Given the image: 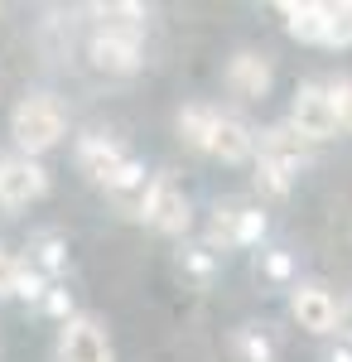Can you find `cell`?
I'll return each instance as SVG.
<instances>
[{
  "instance_id": "obj_14",
  "label": "cell",
  "mask_w": 352,
  "mask_h": 362,
  "mask_svg": "<svg viewBox=\"0 0 352 362\" xmlns=\"http://www.w3.org/2000/svg\"><path fill=\"white\" fill-rule=\"evenodd\" d=\"M217 121H222V112H217V107H208V102L184 107V112H179V136H184V145H189V150H198V155H213Z\"/></svg>"
},
{
  "instance_id": "obj_20",
  "label": "cell",
  "mask_w": 352,
  "mask_h": 362,
  "mask_svg": "<svg viewBox=\"0 0 352 362\" xmlns=\"http://www.w3.org/2000/svg\"><path fill=\"white\" fill-rule=\"evenodd\" d=\"M15 295L20 300H44L49 295V276L29 266V256H20V276H15Z\"/></svg>"
},
{
  "instance_id": "obj_21",
  "label": "cell",
  "mask_w": 352,
  "mask_h": 362,
  "mask_svg": "<svg viewBox=\"0 0 352 362\" xmlns=\"http://www.w3.org/2000/svg\"><path fill=\"white\" fill-rule=\"evenodd\" d=\"M179 266H184L189 276L208 280V276H213V251H208V247H184V256H179Z\"/></svg>"
},
{
  "instance_id": "obj_6",
  "label": "cell",
  "mask_w": 352,
  "mask_h": 362,
  "mask_svg": "<svg viewBox=\"0 0 352 362\" xmlns=\"http://www.w3.org/2000/svg\"><path fill=\"white\" fill-rule=\"evenodd\" d=\"M140 39H145V29H97L87 44V58H92V68H102L111 78H131L140 68Z\"/></svg>"
},
{
  "instance_id": "obj_4",
  "label": "cell",
  "mask_w": 352,
  "mask_h": 362,
  "mask_svg": "<svg viewBox=\"0 0 352 362\" xmlns=\"http://www.w3.org/2000/svg\"><path fill=\"white\" fill-rule=\"evenodd\" d=\"M49 194V169L29 155H5L0 160V213H20Z\"/></svg>"
},
{
  "instance_id": "obj_8",
  "label": "cell",
  "mask_w": 352,
  "mask_h": 362,
  "mask_svg": "<svg viewBox=\"0 0 352 362\" xmlns=\"http://www.w3.org/2000/svg\"><path fill=\"white\" fill-rule=\"evenodd\" d=\"M290 314H295V324L304 334H333L338 300H333V290L319 285V280H299L295 290H290Z\"/></svg>"
},
{
  "instance_id": "obj_9",
  "label": "cell",
  "mask_w": 352,
  "mask_h": 362,
  "mask_svg": "<svg viewBox=\"0 0 352 362\" xmlns=\"http://www.w3.org/2000/svg\"><path fill=\"white\" fill-rule=\"evenodd\" d=\"M261 232H266V213L261 208H217L213 223H208V251H227V247H251V242H261Z\"/></svg>"
},
{
  "instance_id": "obj_19",
  "label": "cell",
  "mask_w": 352,
  "mask_h": 362,
  "mask_svg": "<svg viewBox=\"0 0 352 362\" xmlns=\"http://www.w3.org/2000/svg\"><path fill=\"white\" fill-rule=\"evenodd\" d=\"M328 97H333L338 131H343V136H352V78H333V83H328Z\"/></svg>"
},
{
  "instance_id": "obj_2",
  "label": "cell",
  "mask_w": 352,
  "mask_h": 362,
  "mask_svg": "<svg viewBox=\"0 0 352 362\" xmlns=\"http://www.w3.org/2000/svg\"><path fill=\"white\" fill-rule=\"evenodd\" d=\"M78 169L92 179V184H102L107 194L131 189V184H140V179H145L140 160H136V155H126V150H121L111 136H82L78 140Z\"/></svg>"
},
{
  "instance_id": "obj_5",
  "label": "cell",
  "mask_w": 352,
  "mask_h": 362,
  "mask_svg": "<svg viewBox=\"0 0 352 362\" xmlns=\"http://www.w3.org/2000/svg\"><path fill=\"white\" fill-rule=\"evenodd\" d=\"M290 126L309 140H333L338 136V116H333V97H328V83H304L290 102Z\"/></svg>"
},
{
  "instance_id": "obj_18",
  "label": "cell",
  "mask_w": 352,
  "mask_h": 362,
  "mask_svg": "<svg viewBox=\"0 0 352 362\" xmlns=\"http://www.w3.org/2000/svg\"><path fill=\"white\" fill-rule=\"evenodd\" d=\"M256 184H261L266 194L285 198L290 189H295V174H290L285 165H275V160H256Z\"/></svg>"
},
{
  "instance_id": "obj_7",
  "label": "cell",
  "mask_w": 352,
  "mask_h": 362,
  "mask_svg": "<svg viewBox=\"0 0 352 362\" xmlns=\"http://www.w3.org/2000/svg\"><path fill=\"white\" fill-rule=\"evenodd\" d=\"M58 362H116L107 329L92 314H73L58 334Z\"/></svg>"
},
{
  "instance_id": "obj_10",
  "label": "cell",
  "mask_w": 352,
  "mask_h": 362,
  "mask_svg": "<svg viewBox=\"0 0 352 362\" xmlns=\"http://www.w3.org/2000/svg\"><path fill=\"white\" fill-rule=\"evenodd\" d=\"M275 73H271V58L266 54H251V49H242V54L227 63V87H232V97H242V102H261L266 92H271Z\"/></svg>"
},
{
  "instance_id": "obj_11",
  "label": "cell",
  "mask_w": 352,
  "mask_h": 362,
  "mask_svg": "<svg viewBox=\"0 0 352 362\" xmlns=\"http://www.w3.org/2000/svg\"><path fill=\"white\" fill-rule=\"evenodd\" d=\"M256 160H275V165H285L290 174H299V169L309 165V140L299 136L290 121L285 126H271V131L256 136Z\"/></svg>"
},
{
  "instance_id": "obj_3",
  "label": "cell",
  "mask_w": 352,
  "mask_h": 362,
  "mask_svg": "<svg viewBox=\"0 0 352 362\" xmlns=\"http://www.w3.org/2000/svg\"><path fill=\"white\" fill-rule=\"evenodd\" d=\"M140 218L155 227V232H164V237H184L193 227L189 194L179 189L174 174H155V179H150V194H145V213H140Z\"/></svg>"
},
{
  "instance_id": "obj_23",
  "label": "cell",
  "mask_w": 352,
  "mask_h": 362,
  "mask_svg": "<svg viewBox=\"0 0 352 362\" xmlns=\"http://www.w3.org/2000/svg\"><path fill=\"white\" fill-rule=\"evenodd\" d=\"M261 266H266V276H271V280H290V276H295V261H290L285 251H266Z\"/></svg>"
},
{
  "instance_id": "obj_12",
  "label": "cell",
  "mask_w": 352,
  "mask_h": 362,
  "mask_svg": "<svg viewBox=\"0 0 352 362\" xmlns=\"http://www.w3.org/2000/svg\"><path fill=\"white\" fill-rule=\"evenodd\" d=\"M285 29L299 44H319L324 49V29H328V0H280Z\"/></svg>"
},
{
  "instance_id": "obj_15",
  "label": "cell",
  "mask_w": 352,
  "mask_h": 362,
  "mask_svg": "<svg viewBox=\"0 0 352 362\" xmlns=\"http://www.w3.org/2000/svg\"><path fill=\"white\" fill-rule=\"evenodd\" d=\"M63 261H68V251H63V237H58V232H39V237L29 242V266L44 271L49 280L63 271Z\"/></svg>"
},
{
  "instance_id": "obj_1",
  "label": "cell",
  "mask_w": 352,
  "mask_h": 362,
  "mask_svg": "<svg viewBox=\"0 0 352 362\" xmlns=\"http://www.w3.org/2000/svg\"><path fill=\"white\" fill-rule=\"evenodd\" d=\"M10 136L20 145V155H29V160L49 155L58 140L68 136L63 102H58L54 92H29V97H20V107L10 112Z\"/></svg>"
},
{
  "instance_id": "obj_13",
  "label": "cell",
  "mask_w": 352,
  "mask_h": 362,
  "mask_svg": "<svg viewBox=\"0 0 352 362\" xmlns=\"http://www.w3.org/2000/svg\"><path fill=\"white\" fill-rule=\"evenodd\" d=\"M213 160H222V165H246V160H256V131L246 126L242 116H222V121H217Z\"/></svg>"
},
{
  "instance_id": "obj_22",
  "label": "cell",
  "mask_w": 352,
  "mask_h": 362,
  "mask_svg": "<svg viewBox=\"0 0 352 362\" xmlns=\"http://www.w3.org/2000/svg\"><path fill=\"white\" fill-rule=\"evenodd\" d=\"M15 276H20V256L10 247H0V300L15 295Z\"/></svg>"
},
{
  "instance_id": "obj_17",
  "label": "cell",
  "mask_w": 352,
  "mask_h": 362,
  "mask_svg": "<svg viewBox=\"0 0 352 362\" xmlns=\"http://www.w3.org/2000/svg\"><path fill=\"white\" fill-rule=\"evenodd\" d=\"M92 15L102 20V29H145V5H136V0H116V5H97Z\"/></svg>"
},
{
  "instance_id": "obj_26",
  "label": "cell",
  "mask_w": 352,
  "mask_h": 362,
  "mask_svg": "<svg viewBox=\"0 0 352 362\" xmlns=\"http://www.w3.org/2000/svg\"><path fill=\"white\" fill-rule=\"evenodd\" d=\"M0 160H5V155H0Z\"/></svg>"
},
{
  "instance_id": "obj_24",
  "label": "cell",
  "mask_w": 352,
  "mask_h": 362,
  "mask_svg": "<svg viewBox=\"0 0 352 362\" xmlns=\"http://www.w3.org/2000/svg\"><path fill=\"white\" fill-rule=\"evenodd\" d=\"M44 309L54 314V319H73V300H68V290H58V285H49V295H44Z\"/></svg>"
},
{
  "instance_id": "obj_16",
  "label": "cell",
  "mask_w": 352,
  "mask_h": 362,
  "mask_svg": "<svg viewBox=\"0 0 352 362\" xmlns=\"http://www.w3.org/2000/svg\"><path fill=\"white\" fill-rule=\"evenodd\" d=\"M237 353H242V362H275V338L261 324H246V329H237Z\"/></svg>"
},
{
  "instance_id": "obj_25",
  "label": "cell",
  "mask_w": 352,
  "mask_h": 362,
  "mask_svg": "<svg viewBox=\"0 0 352 362\" xmlns=\"http://www.w3.org/2000/svg\"><path fill=\"white\" fill-rule=\"evenodd\" d=\"M333 334H338V343H352V295L338 300V324H333Z\"/></svg>"
}]
</instances>
